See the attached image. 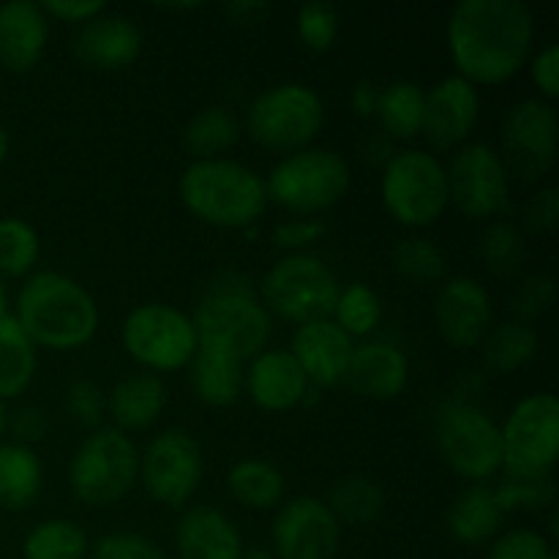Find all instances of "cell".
I'll return each mask as SVG.
<instances>
[{
  "label": "cell",
  "instance_id": "obj_4",
  "mask_svg": "<svg viewBox=\"0 0 559 559\" xmlns=\"http://www.w3.org/2000/svg\"><path fill=\"white\" fill-rule=\"evenodd\" d=\"M194 328L202 349L229 355L249 364L267 349L273 317L262 306L260 295L240 276H224L207 287L194 309Z\"/></svg>",
  "mask_w": 559,
  "mask_h": 559
},
{
  "label": "cell",
  "instance_id": "obj_10",
  "mask_svg": "<svg viewBox=\"0 0 559 559\" xmlns=\"http://www.w3.org/2000/svg\"><path fill=\"white\" fill-rule=\"evenodd\" d=\"M336 273L314 254H287L267 267L260 284V300L271 317L306 325L331 320L338 298Z\"/></svg>",
  "mask_w": 559,
  "mask_h": 559
},
{
  "label": "cell",
  "instance_id": "obj_19",
  "mask_svg": "<svg viewBox=\"0 0 559 559\" xmlns=\"http://www.w3.org/2000/svg\"><path fill=\"white\" fill-rule=\"evenodd\" d=\"M309 380L289 349H262L246 364L243 393L265 413H289L309 399Z\"/></svg>",
  "mask_w": 559,
  "mask_h": 559
},
{
  "label": "cell",
  "instance_id": "obj_12",
  "mask_svg": "<svg viewBox=\"0 0 559 559\" xmlns=\"http://www.w3.org/2000/svg\"><path fill=\"white\" fill-rule=\"evenodd\" d=\"M120 342L134 364L156 377L186 369L200 349L194 320L169 304H142L131 309Z\"/></svg>",
  "mask_w": 559,
  "mask_h": 559
},
{
  "label": "cell",
  "instance_id": "obj_44",
  "mask_svg": "<svg viewBox=\"0 0 559 559\" xmlns=\"http://www.w3.org/2000/svg\"><path fill=\"white\" fill-rule=\"evenodd\" d=\"M66 409H69L71 420L85 429L96 431L102 429V420L107 415V399H104L102 388L91 380H74L66 391Z\"/></svg>",
  "mask_w": 559,
  "mask_h": 559
},
{
  "label": "cell",
  "instance_id": "obj_13",
  "mask_svg": "<svg viewBox=\"0 0 559 559\" xmlns=\"http://www.w3.org/2000/svg\"><path fill=\"white\" fill-rule=\"evenodd\" d=\"M559 147V115L555 104L533 96L513 104L502 120V151L511 180L538 183L555 169Z\"/></svg>",
  "mask_w": 559,
  "mask_h": 559
},
{
  "label": "cell",
  "instance_id": "obj_26",
  "mask_svg": "<svg viewBox=\"0 0 559 559\" xmlns=\"http://www.w3.org/2000/svg\"><path fill=\"white\" fill-rule=\"evenodd\" d=\"M506 513L489 484H469L448 511V533L456 544L484 546L500 535Z\"/></svg>",
  "mask_w": 559,
  "mask_h": 559
},
{
  "label": "cell",
  "instance_id": "obj_27",
  "mask_svg": "<svg viewBox=\"0 0 559 559\" xmlns=\"http://www.w3.org/2000/svg\"><path fill=\"white\" fill-rule=\"evenodd\" d=\"M44 489V464L33 448L0 442V508L27 511Z\"/></svg>",
  "mask_w": 559,
  "mask_h": 559
},
{
  "label": "cell",
  "instance_id": "obj_31",
  "mask_svg": "<svg viewBox=\"0 0 559 559\" xmlns=\"http://www.w3.org/2000/svg\"><path fill=\"white\" fill-rule=\"evenodd\" d=\"M480 347H484V369L489 374H516L538 355V331L530 322L508 320L491 325Z\"/></svg>",
  "mask_w": 559,
  "mask_h": 559
},
{
  "label": "cell",
  "instance_id": "obj_18",
  "mask_svg": "<svg viewBox=\"0 0 559 559\" xmlns=\"http://www.w3.org/2000/svg\"><path fill=\"white\" fill-rule=\"evenodd\" d=\"M435 320L442 342L453 349H475L495 322L491 295L478 278L453 276L442 282L435 300Z\"/></svg>",
  "mask_w": 559,
  "mask_h": 559
},
{
  "label": "cell",
  "instance_id": "obj_16",
  "mask_svg": "<svg viewBox=\"0 0 559 559\" xmlns=\"http://www.w3.org/2000/svg\"><path fill=\"white\" fill-rule=\"evenodd\" d=\"M342 524L320 497H295L282 502L271 527V551L276 559H336Z\"/></svg>",
  "mask_w": 559,
  "mask_h": 559
},
{
  "label": "cell",
  "instance_id": "obj_51",
  "mask_svg": "<svg viewBox=\"0 0 559 559\" xmlns=\"http://www.w3.org/2000/svg\"><path fill=\"white\" fill-rule=\"evenodd\" d=\"M377 98H380V87L374 82L364 80L353 87L349 93V107L358 118H374V109H377Z\"/></svg>",
  "mask_w": 559,
  "mask_h": 559
},
{
  "label": "cell",
  "instance_id": "obj_28",
  "mask_svg": "<svg viewBox=\"0 0 559 559\" xmlns=\"http://www.w3.org/2000/svg\"><path fill=\"white\" fill-rule=\"evenodd\" d=\"M191 388L207 407H233L243 396L246 364L213 349H197L191 360Z\"/></svg>",
  "mask_w": 559,
  "mask_h": 559
},
{
  "label": "cell",
  "instance_id": "obj_41",
  "mask_svg": "<svg viewBox=\"0 0 559 559\" xmlns=\"http://www.w3.org/2000/svg\"><path fill=\"white\" fill-rule=\"evenodd\" d=\"M298 36L311 52H328L338 38V11L322 0L300 5Z\"/></svg>",
  "mask_w": 559,
  "mask_h": 559
},
{
  "label": "cell",
  "instance_id": "obj_43",
  "mask_svg": "<svg viewBox=\"0 0 559 559\" xmlns=\"http://www.w3.org/2000/svg\"><path fill=\"white\" fill-rule=\"evenodd\" d=\"M91 559H167L162 546L140 533H109L91 546Z\"/></svg>",
  "mask_w": 559,
  "mask_h": 559
},
{
  "label": "cell",
  "instance_id": "obj_52",
  "mask_svg": "<svg viewBox=\"0 0 559 559\" xmlns=\"http://www.w3.org/2000/svg\"><path fill=\"white\" fill-rule=\"evenodd\" d=\"M267 9H271V5L262 3V0H254V3H251V0H235V3L224 5L229 20L235 22H257L262 14H267Z\"/></svg>",
  "mask_w": 559,
  "mask_h": 559
},
{
  "label": "cell",
  "instance_id": "obj_49",
  "mask_svg": "<svg viewBox=\"0 0 559 559\" xmlns=\"http://www.w3.org/2000/svg\"><path fill=\"white\" fill-rule=\"evenodd\" d=\"M9 431L14 442L33 448L49 435V415L41 407H22L20 413L9 415Z\"/></svg>",
  "mask_w": 559,
  "mask_h": 559
},
{
  "label": "cell",
  "instance_id": "obj_15",
  "mask_svg": "<svg viewBox=\"0 0 559 559\" xmlns=\"http://www.w3.org/2000/svg\"><path fill=\"white\" fill-rule=\"evenodd\" d=\"M205 473L202 448L189 431L167 429L140 453V480L147 495L164 508L183 511L197 495Z\"/></svg>",
  "mask_w": 559,
  "mask_h": 559
},
{
  "label": "cell",
  "instance_id": "obj_39",
  "mask_svg": "<svg viewBox=\"0 0 559 559\" xmlns=\"http://www.w3.org/2000/svg\"><path fill=\"white\" fill-rule=\"evenodd\" d=\"M393 267L404 282L437 284L445 278L448 262L440 246L426 235H409L393 249Z\"/></svg>",
  "mask_w": 559,
  "mask_h": 559
},
{
  "label": "cell",
  "instance_id": "obj_40",
  "mask_svg": "<svg viewBox=\"0 0 559 559\" xmlns=\"http://www.w3.org/2000/svg\"><path fill=\"white\" fill-rule=\"evenodd\" d=\"M491 489H495L497 506L502 508L506 516L513 511H544V508H555L557 502L555 475L535 480L502 478L500 484L491 486Z\"/></svg>",
  "mask_w": 559,
  "mask_h": 559
},
{
  "label": "cell",
  "instance_id": "obj_9",
  "mask_svg": "<svg viewBox=\"0 0 559 559\" xmlns=\"http://www.w3.org/2000/svg\"><path fill=\"white\" fill-rule=\"evenodd\" d=\"M435 442L459 478L469 484H489L500 475V424L475 402H442L435 413Z\"/></svg>",
  "mask_w": 559,
  "mask_h": 559
},
{
  "label": "cell",
  "instance_id": "obj_57",
  "mask_svg": "<svg viewBox=\"0 0 559 559\" xmlns=\"http://www.w3.org/2000/svg\"><path fill=\"white\" fill-rule=\"evenodd\" d=\"M9 314V295H5V284L0 278V317Z\"/></svg>",
  "mask_w": 559,
  "mask_h": 559
},
{
  "label": "cell",
  "instance_id": "obj_25",
  "mask_svg": "<svg viewBox=\"0 0 559 559\" xmlns=\"http://www.w3.org/2000/svg\"><path fill=\"white\" fill-rule=\"evenodd\" d=\"M164 407H167V385L162 377L151 374V371L126 377L107 396V415L112 418V429L123 431V435L147 431L151 426H156L164 415Z\"/></svg>",
  "mask_w": 559,
  "mask_h": 559
},
{
  "label": "cell",
  "instance_id": "obj_42",
  "mask_svg": "<svg viewBox=\"0 0 559 559\" xmlns=\"http://www.w3.org/2000/svg\"><path fill=\"white\" fill-rule=\"evenodd\" d=\"M557 551L544 533L530 527L508 530L506 535L495 538L486 559H555Z\"/></svg>",
  "mask_w": 559,
  "mask_h": 559
},
{
  "label": "cell",
  "instance_id": "obj_32",
  "mask_svg": "<svg viewBox=\"0 0 559 559\" xmlns=\"http://www.w3.org/2000/svg\"><path fill=\"white\" fill-rule=\"evenodd\" d=\"M227 489L243 508L273 511L282 506L287 480H284L282 469L265 459H240L229 467Z\"/></svg>",
  "mask_w": 559,
  "mask_h": 559
},
{
  "label": "cell",
  "instance_id": "obj_2",
  "mask_svg": "<svg viewBox=\"0 0 559 559\" xmlns=\"http://www.w3.org/2000/svg\"><path fill=\"white\" fill-rule=\"evenodd\" d=\"M14 320L36 347L74 353L93 342L102 311L76 278L58 271H36L16 295Z\"/></svg>",
  "mask_w": 559,
  "mask_h": 559
},
{
  "label": "cell",
  "instance_id": "obj_11",
  "mask_svg": "<svg viewBox=\"0 0 559 559\" xmlns=\"http://www.w3.org/2000/svg\"><path fill=\"white\" fill-rule=\"evenodd\" d=\"M502 437V478H549L559 459V402L555 393L524 396L506 424Z\"/></svg>",
  "mask_w": 559,
  "mask_h": 559
},
{
  "label": "cell",
  "instance_id": "obj_22",
  "mask_svg": "<svg viewBox=\"0 0 559 559\" xmlns=\"http://www.w3.org/2000/svg\"><path fill=\"white\" fill-rule=\"evenodd\" d=\"M49 41V20L41 3L9 0L0 5V66L27 74L41 63Z\"/></svg>",
  "mask_w": 559,
  "mask_h": 559
},
{
  "label": "cell",
  "instance_id": "obj_20",
  "mask_svg": "<svg viewBox=\"0 0 559 559\" xmlns=\"http://www.w3.org/2000/svg\"><path fill=\"white\" fill-rule=\"evenodd\" d=\"M355 342L333 320H317L298 325L289 342V353L304 369L314 391L344 382Z\"/></svg>",
  "mask_w": 559,
  "mask_h": 559
},
{
  "label": "cell",
  "instance_id": "obj_35",
  "mask_svg": "<svg viewBox=\"0 0 559 559\" xmlns=\"http://www.w3.org/2000/svg\"><path fill=\"white\" fill-rule=\"evenodd\" d=\"M325 506L336 516L338 524H374L385 513V491L377 480L364 475L342 478L328 495Z\"/></svg>",
  "mask_w": 559,
  "mask_h": 559
},
{
  "label": "cell",
  "instance_id": "obj_1",
  "mask_svg": "<svg viewBox=\"0 0 559 559\" xmlns=\"http://www.w3.org/2000/svg\"><path fill=\"white\" fill-rule=\"evenodd\" d=\"M445 41L456 76L497 87L527 69L535 47V14L524 0H462L448 16Z\"/></svg>",
  "mask_w": 559,
  "mask_h": 559
},
{
  "label": "cell",
  "instance_id": "obj_47",
  "mask_svg": "<svg viewBox=\"0 0 559 559\" xmlns=\"http://www.w3.org/2000/svg\"><path fill=\"white\" fill-rule=\"evenodd\" d=\"M530 80L538 87V98L555 104L559 96V47L557 44H546L538 52H533L527 63Z\"/></svg>",
  "mask_w": 559,
  "mask_h": 559
},
{
  "label": "cell",
  "instance_id": "obj_50",
  "mask_svg": "<svg viewBox=\"0 0 559 559\" xmlns=\"http://www.w3.org/2000/svg\"><path fill=\"white\" fill-rule=\"evenodd\" d=\"M47 20H60L66 25H85L93 16L104 14V0H49L41 3Z\"/></svg>",
  "mask_w": 559,
  "mask_h": 559
},
{
  "label": "cell",
  "instance_id": "obj_29",
  "mask_svg": "<svg viewBox=\"0 0 559 559\" xmlns=\"http://www.w3.org/2000/svg\"><path fill=\"white\" fill-rule=\"evenodd\" d=\"M426 91L418 82L396 80L388 87H380L374 118L380 123V134L391 142H409L420 136L424 126Z\"/></svg>",
  "mask_w": 559,
  "mask_h": 559
},
{
  "label": "cell",
  "instance_id": "obj_53",
  "mask_svg": "<svg viewBox=\"0 0 559 559\" xmlns=\"http://www.w3.org/2000/svg\"><path fill=\"white\" fill-rule=\"evenodd\" d=\"M364 151H371V153H366V158H369L371 164H377V167H385V164L391 162L393 153H396L391 147V140H388L385 134H374L371 140H366Z\"/></svg>",
  "mask_w": 559,
  "mask_h": 559
},
{
  "label": "cell",
  "instance_id": "obj_14",
  "mask_svg": "<svg viewBox=\"0 0 559 559\" xmlns=\"http://www.w3.org/2000/svg\"><path fill=\"white\" fill-rule=\"evenodd\" d=\"M451 205L473 222H497L511 207V175L500 153L486 142L453 151L445 167Z\"/></svg>",
  "mask_w": 559,
  "mask_h": 559
},
{
  "label": "cell",
  "instance_id": "obj_56",
  "mask_svg": "<svg viewBox=\"0 0 559 559\" xmlns=\"http://www.w3.org/2000/svg\"><path fill=\"white\" fill-rule=\"evenodd\" d=\"M9 404L3 402V399H0V442H3V437L9 435Z\"/></svg>",
  "mask_w": 559,
  "mask_h": 559
},
{
  "label": "cell",
  "instance_id": "obj_38",
  "mask_svg": "<svg viewBox=\"0 0 559 559\" xmlns=\"http://www.w3.org/2000/svg\"><path fill=\"white\" fill-rule=\"evenodd\" d=\"M480 254H484L486 267L497 278H513L522 271L527 260V240L519 224L497 218L486 227L484 240H480Z\"/></svg>",
  "mask_w": 559,
  "mask_h": 559
},
{
  "label": "cell",
  "instance_id": "obj_3",
  "mask_svg": "<svg viewBox=\"0 0 559 559\" xmlns=\"http://www.w3.org/2000/svg\"><path fill=\"white\" fill-rule=\"evenodd\" d=\"M186 211L216 229H249L265 216V178L235 158L191 162L178 180Z\"/></svg>",
  "mask_w": 559,
  "mask_h": 559
},
{
  "label": "cell",
  "instance_id": "obj_55",
  "mask_svg": "<svg viewBox=\"0 0 559 559\" xmlns=\"http://www.w3.org/2000/svg\"><path fill=\"white\" fill-rule=\"evenodd\" d=\"M9 151H11L9 131H5L3 123H0V167H3V162H5V158H9Z\"/></svg>",
  "mask_w": 559,
  "mask_h": 559
},
{
  "label": "cell",
  "instance_id": "obj_8",
  "mask_svg": "<svg viewBox=\"0 0 559 559\" xmlns=\"http://www.w3.org/2000/svg\"><path fill=\"white\" fill-rule=\"evenodd\" d=\"M325 123V104L314 87L304 82H284L267 87L246 109V134L260 147L289 153L311 147Z\"/></svg>",
  "mask_w": 559,
  "mask_h": 559
},
{
  "label": "cell",
  "instance_id": "obj_34",
  "mask_svg": "<svg viewBox=\"0 0 559 559\" xmlns=\"http://www.w3.org/2000/svg\"><path fill=\"white\" fill-rule=\"evenodd\" d=\"M91 540L71 519H44L22 540L25 559H87Z\"/></svg>",
  "mask_w": 559,
  "mask_h": 559
},
{
  "label": "cell",
  "instance_id": "obj_30",
  "mask_svg": "<svg viewBox=\"0 0 559 559\" xmlns=\"http://www.w3.org/2000/svg\"><path fill=\"white\" fill-rule=\"evenodd\" d=\"M38 347L27 338L14 314L0 317V399L22 396L36 380Z\"/></svg>",
  "mask_w": 559,
  "mask_h": 559
},
{
  "label": "cell",
  "instance_id": "obj_6",
  "mask_svg": "<svg viewBox=\"0 0 559 559\" xmlns=\"http://www.w3.org/2000/svg\"><path fill=\"white\" fill-rule=\"evenodd\" d=\"M140 484V448L112 426L91 431L69 464L71 495L87 508L118 506Z\"/></svg>",
  "mask_w": 559,
  "mask_h": 559
},
{
  "label": "cell",
  "instance_id": "obj_24",
  "mask_svg": "<svg viewBox=\"0 0 559 559\" xmlns=\"http://www.w3.org/2000/svg\"><path fill=\"white\" fill-rule=\"evenodd\" d=\"M175 549L180 559H240L246 544L238 524L211 506L183 508L175 524Z\"/></svg>",
  "mask_w": 559,
  "mask_h": 559
},
{
  "label": "cell",
  "instance_id": "obj_7",
  "mask_svg": "<svg viewBox=\"0 0 559 559\" xmlns=\"http://www.w3.org/2000/svg\"><path fill=\"white\" fill-rule=\"evenodd\" d=\"M382 205L402 227L424 229L440 222L451 205L445 164L429 151H396L382 167Z\"/></svg>",
  "mask_w": 559,
  "mask_h": 559
},
{
  "label": "cell",
  "instance_id": "obj_21",
  "mask_svg": "<svg viewBox=\"0 0 559 559\" xmlns=\"http://www.w3.org/2000/svg\"><path fill=\"white\" fill-rule=\"evenodd\" d=\"M74 55L96 71H123L142 55V31L123 14H98L80 25Z\"/></svg>",
  "mask_w": 559,
  "mask_h": 559
},
{
  "label": "cell",
  "instance_id": "obj_54",
  "mask_svg": "<svg viewBox=\"0 0 559 559\" xmlns=\"http://www.w3.org/2000/svg\"><path fill=\"white\" fill-rule=\"evenodd\" d=\"M240 559H276V557H273L271 546H251V549H243Z\"/></svg>",
  "mask_w": 559,
  "mask_h": 559
},
{
  "label": "cell",
  "instance_id": "obj_5",
  "mask_svg": "<svg viewBox=\"0 0 559 559\" xmlns=\"http://www.w3.org/2000/svg\"><path fill=\"white\" fill-rule=\"evenodd\" d=\"M353 173L342 153L331 147H304L278 158L265 178L267 202L300 218L331 211L344 200Z\"/></svg>",
  "mask_w": 559,
  "mask_h": 559
},
{
  "label": "cell",
  "instance_id": "obj_17",
  "mask_svg": "<svg viewBox=\"0 0 559 559\" xmlns=\"http://www.w3.org/2000/svg\"><path fill=\"white\" fill-rule=\"evenodd\" d=\"M480 120V93L467 80L448 74L426 91L420 136L431 151H459Z\"/></svg>",
  "mask_w": 559,
  "mask_h": 559
},
{
  "label": "cell",
  "instance_id": "obj_46",
  "mask_svg": "<svg viewBox=\"0 0 559 559\" xmlns=\"http://www.w3.org/2000/svg\"><path fill=\"white\" fill-rule=\"evenodd\" d=\"M325 235V224L320 218H287L273 229V246L287 254H304V249L314 246Z\"/></svg>",
  "mask_w": 559,
  "mask_h": 559
},
{
  "label": "cell",
  "instance_id": "obj_33",
  "mask_svg": "<svg viewBox=\"0 0 559 559\" xmlns=\"http://www.w3.org/2000/svg\"><path fill=\"white\" fill-rule=\"evenodd\" d=\"M240 140V123L227 107H205L186 123L183 147L194 156V162L205 158H224Z\"/></svg>",
  "mask_w": 559,
  "mask_h": 559
},
{
  "label": "cell",
  "instance_id": "obj_37",
  "mask_svg": "<svg viewBox=\"0 0 559 559\" xmlns=\"http://www.w3.org/2000/svg\"><path fill=\"white\" fill-rule=\"evenodd\" d=\"M331 320L347 333L349 338H364L374 333L382 322V300L369 284L353 282L338 289L336 306Z\"/></svg>",
  "mask_w": 559,
  "mask_h": 559
},
{
  "label": "cell",
  "instance_id": "obj_45",
  "mask_svg": "<svg viewBox=\"0 0 559 559\" xmlns=\"http://www.w3.org/2000/svg\"><path fill=\"white\" fill-rule=\"evenodd\" d=\"M555 298H557V284L549 273L530 276L527 282L519 287V293L513 295V314H516V320L530 322V325H533L535 317L546 314V311L555 306Z\"/></svg>",
  "mask_w": 559,
  "mask_h": 559
},
{
  "label": "cell",
  "instance_id": "obj_36",
  "mask_svg": "<svg viewBox=\"0 0 559 559\" xmlns=\"http://www.w3.org/2000/svg\"><path fill=\"white\" fill-rule=\"evenodd\" d=\"M41 257L36 227L20 216L0 218V278H27Z\"/></svg>",
  "mask_w": 559,
  "mask_h": 559
},
{
  "label": "cell",
  "instance_id": "obj_23",
  "mask_svg": "<svg viewBox=\"0 0 559 559\" xmlns=\"http://www.w3.org/2000/svg\"><path fill=\"white\" fill-rule=\"evenodd\" d=\"M409 382V360L404 349L391 342H366L353 349L344 385L353 393L377 402H391Z\"/></svg>",
  "mask_w": 559,
  "mask_h": 559
},
{
  "label": "cell",
  "instance_id": "obj_48",
  "mask_svg": "<svg viewBox=\"0 0 559 559\" xmlns=\"http://www.w3.org/2000/svg\"><path fill=\"white\" fill-rule=\"evenodd\" d=\"M559 222V191L555 186H544L530 197L524 207V227L535 235L551 233Z\"/></svg>",
  "mask_w": 559,
  "mask_h": 559
}]
</instances>
